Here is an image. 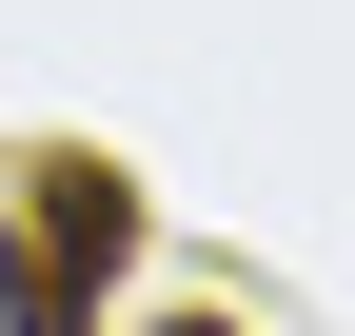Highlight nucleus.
<instances>
[{"mask_svg":"<svg viewBox=\"0 0 355 336\" xmlns=\"http://www.w3.org/2000/svg\"><path fill=\"white\" fill-rule=\"evenodd\" d=\"M119 258H139V178L40 158L20 178V237H0V336H99V277Z\"/></svg>","mask_w":355,"mask_h":336,"instance_id":"f257e3e1","label":"nucleus"}]
</instances>
